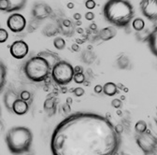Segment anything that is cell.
I'll return each instance as SVG.
<instances>
[{
  "instance_id": "cell-30",
  "label": "cell",
  "mask_w": 157,
  "mask_h": 155,
  "mask_svg": "<svg viewBox=\"0 0 157 155\" xmlns=\"http://www.w3.org/2000/svg\"><path fill=\"white\" fill-rule=\"evenodd\" d=\"M74 93L76 96H82L84 94V90L82 88H76L74 91Z\"/></svg>"
},
{
  "instance_id": "cell-32",
  "label": "cell",
  "mask_w": 157,
  "mask_h": 155,
  "mask_svg": "<svg viewBox=\"0 0 157 155\" xmlns=\"http://www.w3.org/2000/svg\"><path fill=\"white\" fill-rule=\"evenodd\" d=\"M94 92L95 93H101V92H103V87L101 86V85H96L95 87H94Z\"/></svg>"
},
{
  "instance_id": "cell-38",
  "label": "cell",
  "mask_w": 157,
  "mask_h": 155,
  "mask_svg": "<svg viewBox=\"0 0 157 155\" xmlns=\"http://www.w3.org/2000/svg\"><path fill=\"white\" fill-rule=\"evenodd\" d=\"M91 28H93V29L94 28V29H95V28H96V25H91Z\"/></svg>"
},
{
  "instance_id": "cell-13",
  "label": "cell",
  "mask_w": 157,
  "mask_h": 155,
  "mask_svg": "<svg viewBox=\"0 0 157 155\" xmlns=\"http://www.w3.org/2000/svg\"><path fill=\"white\" fill-rule=\"evenodd\" d=\"M146 40L148 42L151 52L157 58V26H155L153 30L149 34Z\"/></svg>"
},
{
  "instance_id": "cell-5",
  "label": "cell",
  "mask_w": 157,
  "mask_h": 155,
  "mask_svg": "<svg viewBox=\"0 0 157 155\" xmlns=\"http://www.w3.org/2000/svg\"><path fill=\"white\" fill-rule=\"evenodd\" d=\"M75 74L74 67L67 61L60 60L52 68V77L55 83L58 85H67L73 81Z\"/></svg>"
},
{
  "instance_id": "cell-3",
  "label": "cell",
  "mask_w": 157,
  "mask_h": 155,
  "mask_svg": "<svg viewBox=\"0 0 157 155\" xmlns=\"http://www.w3.org/2000/svg\"><path fill=\"white\" fill-rule=\"evenodd\" d=\"M5 140L11 154L23 155L32 147L33 133L28 127L14 126L7 132Z\"/></svg>"
},
{
  "instance_id": "cell-29",
  "label": "cell",
  "mask_w": 157,
  "mask_h": 155,
  "mask_svg": "<svg viewBox=\"0 0 157 155\" xmlns=\"http://www.w3.org/2000/svg\"><path fill=\"white\" fill-rule=\"evenodd\" d=\"M85 19L88 21H93L94 19V13L92 11H88L85 13Z\"/></svg>"
},
{
  "instance_id": "cell-16",
  "label": "cell",
  "mask_w": 157,
  "mask_h": 155,
  "mask_svg": "<svg viewBox=\"0 0 157 155\" xmlns=\"http://www.w3.org/2000/svg\"><path fill=\"white\" fill-rule=\"evenodd\" d=\"M7 81V66L0 60V93H1L6 85Z\"/></svg>"
},
{
  "instance_id": "cell-1",
  "label": "cell",
  "mask_w": 157,
  "mask_h": 155,
  "mask_svg": "<svg viewBox=\"0 0 157 155\" xmlns=\"http://www.w3.org/2000/svg\"><path fill=\"white\" fill-rule=\"evenodd\" d=\"M120 145L117 127L105 116L93 112L67 116L51 138L52 155H114Z\"/></svg>"
},
{
  "instance_id": "cell-19",
  "label": "cell",
  "mask_w": 157,
  "mask_h": 155,
  "mask_svg": "<svg viewBox=\"0 0 157 155\" xmlns=\"http://www.w3.org/2000/svg\"><path fill=\"white\" fill-rule=\"evenodd\" d=\"M132 26L136 32H140L145 28V22L141 18H134L132 21Z\"/></svg>"
},
{
  "instance_id": "cell-4",
  "label": "cell",
  "mask_w": 157,
  "mask_h": 155,
  "mask_svg": "<svg viewBox=\"0 0 157 155\" xmlns=\"http://www.w3.org/2000/svg\"><path fill=\"white\" fill-rule=\"evenodd\" d=\"M52 66L40 55L34 56L25 63L24 72L27 79L34 82H42L52 73Z\"/></svg>"
},
{
  "instance_id": "cell-12",
  "label": "cell",
  "mask_w": 157,
  "mask_h": 155,
  "mask_svg": "<svg viewBox=\"0 0 157 155\" xmlns=\"http://www.w3.org/2000/svg\"><path fill=\"white\" fill-rule=\"evenodd\" d=\"M29 108H30V103L19 97L13 105L12 113L16 115H25L29 111Z\"/></svg>"
},
{
  "instance_id": "cell-6",
  "label": "cell",
  "mask_w": 157,
  "mask_h": 155,
  "mask_svg": "<svg viewBox=\"0 0 157 155\" xmlns=\"http://www.w3.org/2000/svg\"><path fill=\"white\" fill-rule=\"evenodd\" d=\"M136 142L145 155H152L157 152V138L148 130L137 134Z\"/></svg>"
},
{
  "instance_id": "cell-24",
  "label": "cell",
  "mask_w": 157,
  "mask_h": 155,
  "mask_svg": "<svg viewBox=\"0 0 157 155\" xmlns=\"http://www.w3.org/2000/svg\"><path fill=\"white\" fill-rule=\"evenodd\" d=\"M73 81L78 83V84H82L85 81V76L82 72L80 73H75L74 74V78H73Z\"/></svg>"
},
{
  "instance_id": "cell-28",
  "label": "cell",
  "mask_w": 157,
  "mask_h": 155,
  "mask_svg": "<svg viewBox=\"0 0 157 155\" xmlns=\"http://www.w3.org/2000/svg\"><path fill=\"white\" fill-rule=\"evenodd\" d=\"M96 4H95V1L94 0H86V2H85V7L86 9L92 10L95 8Z\"/></svg>"
},
{
  "instance_id": "cell-23",
  "label": "cell",
  "mask_w": 157,
  "mask_h": 155,
  "mask_svg": "<svg viewBox=\"0 0 157 155\" xmlns=\"http://www.w3.org/2000/svg\"><path fill=\"white\" fill-rule=\"evenodd\" d=\"M135 128H136V131L137 132V134L143 133V132L147 131V123L144 121L140 120L136 123Z\"/></svg>"
},
{
  "instance_id": "cell-37",
  "label": "cell",
  "mask_w": 157,
  "mask_h": 155,
  "mask_svg": "<svg viewBox=\"0 0 157 155\" xmlns=\"http://www.w3.org/2000/svg\"><path fill=\"white\" fill-rule=\"evenodd\" d=\"M1 115H2V108L0 106V117H1Z\"/></svg>"
},
{
  "instance_id": "cell-31",
  "label": "cell",
  "mask_w": 157,
  "mask_h": 155,
  "mask_svg": "<svg viewBox=\"0 0 157 155\" xmlns=\"http://www.w3.org/2000/svg\"><path fill=\"white\" fill-rule=\"evenodd\" d=\"M111 105L114 107V108H120L122 106V102L119 100V99H114L112 102H111Z\"/></svg>"
},
{
  "instance_id": "cell-36",
  "label": "cell",
  "mask_w": 157,
  "mask_h": 155,
  "mask_svg": "<svg viewBox=\"0 0 157 155\" xmlns=\"http://www.w3.org/2000/svg\"><path fill=\"white\" fill-rule=\"evenodd\" d=\"M72 49L75 51H78V45H76V44H74V45H72Z\"/></svg>"
},
{
  "instance_id": "cell-39",
  "label": "cell",
  "mask_w": 157,
  "mask_h": 155,
  "mask_svg": "<svg viewBox=\"0 0 157 155\" xmlns=\"http://www.w3.org/2000/svg\"><path fill=\"white\" fill-rule=\"evenodd\" d=\"M156 122H157V108H156Z\"/></svg>"
},
{
  "instance_id": "cell-7",
  "label": "cell",
  "mask_w": 157,
  "mask_h": 155,
  "mask_svg": "<svg viewBox=\"0 0 157 155\" xmlns=\"http://www.w3.org/2000/svg\"><path fill=\"white\" fill-rule=\"evenodd\" d=\"M140 8L142 15L151 22H157V0H141Z\"/></svg>"
},
{
  "instance_id": "cell-35",
  "label": "cell",
  "mask_w": 157,
  "mask_h": 155,
  "mask_svg": "<svg viewBox=\"0 0 157 155\" xmlns=\"http://www.w3.org/2000/svg\"><path fill=\"white\" fill-rule=\"evenodd\" d=\"M74 18L76 19V20H81L82 16H81V14H80V13H75V15H74Z\"/></svg>"
},
{
  "instance_id": "cell-9",
  "label": "cell",
  "mask_w": 157,
  "mask_h": 155,
  "mask_svg": "<svg viewBox=\"0 0 157 155\" xmlns=\"http://www.w3.org/2000/svg\"><path fill=\"white\" fill-rule=\"evenodd\" d=\"M10 51L12 57L15 59L21 60L28 54L29 51V47L27 43L24 40H16L14 41L10 47Z\"/></svg>"
},
{
  "instance_id": "cell-15",
  "label": "cell",
  "mask_w": 157,
  "mask_h": 155,
  "mask_svg": "<svg viewBox=\"0 0 157 155\" xmlns=\"http://www.w3.org/2000/svg\"><path fill=\"white\" fill-rule=\"evenodd\" d=\"M9 3V9L8 12L11 13V12H15V11H19L25 9L27 0H7Z\"/></svg>"
},
{
  "instance_id": "cell-33",
  "label": "cell",
  "mask_w": 157,
  "mask_h": 155,
  "mask_svg": "<svg viewBox=\"0 0 157 155\" xmlns=\"http://www.w3.org/2000/svg\"><path fill=\"white\" fill-rule=\"evenodd\" d=\"M74 70H75V73H80L83 71V68L82 66H76L74 67Z\"/></svg>"
},
{
  "instance_id": "cell-21",
  "label": "cell",
  "mask_w": 157,
  "mask_h": 155,
  "mask_svg": "<svg viewBox=\"0 0 157 155\" xmlns=\"http://www.w3.org/2000/svg\"><path fill=\"white\" fill-rule=\"evenodd\" d=\"M117 66H119L121 69H125L128 67L129 66V60L128 58L124 55V54H120L119 57L117 58Z\"/></svg>"
},
{
  "instance_id": "cell-10",
  "label": "cell",
  "mask_w": 157,
  "mask_h": 155,
  "mask_svg": "<svg viewBox=\"0 0 157 155\" xmlns=\"http://www.w3.org/2000/svg\"><path fill=\"white\" fill-rule=\"evenodd\" d=\"M52 13V8L46 3H36L32 9V16L39 21L45 20V19L51 16Z\"/></svg>"
},
{
  "instance_id": "cell-18",
  "label": "cell",
  "mask_w": 157,
  "mask_h": 155,
  "mask_svg": "<svg viewBox=\"0 0 157 155\" xmlns=\"http://www.w3.org/2000/svg\"><path fill=\"white\" fill-rule=\"evenodd\" d=\"M38 55L42 56L43 58H45V59L50 63V65L52 66V67L57 63L59 62L60 60L58 59V56L55 55L53 52H49V51H42V52H39Z\"/></svg>"
},
{
  "instance_id": "cell-8",
  "label": "cell",
  "mask_w": 157,
  "mask_h": 155,
  "mask_svg": "<svg viewBox=\"0 0 157 155\" xmlns=\"http://www.w3.org/2000/svg\"><path fill=\"white\" fill-rule=\"evenodd\" d=\"M7 25L13 33H20L26 26V19L20 13H12L7 20Z\"/></svg>"
},
{
  "instance_id": "cell-14",
  "label": "cell",
  "mask_w": 157,
  "mask_h": 155,
  "mask_svg": "<svg viewBox=\"0 0 157 155\" xmlns=\"http://www.w3.org/2000/svg\"><path fill=\"white\" fill-rule=\"evenodd\" d=\"M117 35V29L115 26H108L99 31V38L103 41L110 40Z\"/></svg>"
},
{
  "instance_id": "cell-34",
  "label": "cell",
  "mask_w": 157,
  "mask_h": 155,
  "mask_svg": "<svg viewBox=\"0 0 157 155\" xmlns=\"http://www.w3.org/2000/svg\"><path fill=\"white\" fill-rule=\"evenodd\" d=\"M3 130H4V123L1 120H0V134L3 132Z\"/></svg>"
},
{
  "instance_id": "cell-11",
  "label": "cell",
  "mask_w": 157,
  "mask_h": 155,
  "mask_svg": "<svg viewBox=\"0 0 157 155\" xmlns=\"http://www.w3.org/2000/svg\"><path fill=\"white\" fill-rule=\"evenodd\" d=\"M20 97V94H18L15 91L13 90H8L3 97V103L5 105V108L8 109V111L12 112V108H13V105L15 103V101Z\"/></svg>"
},
{
  "instance_id": "cell-2",
  "label": "cell",
  "mask_w": 157,
  "mask_h": 155,
  "mask_svg": "<svg viewBox=\"0 0 157 155\" xmlns=\"http://www.w3.org/2000/svg\"><path fill=\"white\" fill-rule=\"evenodd\" d=\"M103 15L111 25L125 28L134 20L135 9L128 0H108L103 8Z\"/></svg>"
},
{
  "instance_id": "cell-40",
  "label": "cell",
  "mask_w": 157,
  "mask_h": 155,
  "mask_svg": "<svg viewBox=\"0 0 157 155\" xmlns=\"http://www.w3.org/2000/svg\"><path fill=\"white\" fill-rule=\"evenodd\" d=\"M0 27H1V25H0Z\"/></svg>"
},
{
  "instance_id": "cell-25",
  "label": "cell",
  "mask_w": 157,
  "mask_h": 155,
  "mask_svg": "<svg viewBox=\"0 0 157 155\" xmlns=\"http://www.w3.org/2000/svg\"><path fill=\"white\" fill-rule=\"evenodd\" d=\"M61 26H62V30L64 31V33L67 32V30L70 31L71 29H73V25H72V23L67 20V19H66V20H63L62 21V24H61Z\"/></svg>"
},
{
  "instance_id": "cell-17",
  "label": "cell",
  "mask_w": 157,
  "mask_h": 155,
  "mask_svg": "<svg viewBox=\"0 0 157 155\" xmlns=\"http://www.w3.org/2000/svg\"><path fill=\"white\" fill-rule=\"evenodd\" d=\"M103 93L108 96H114L118 93V87L114 82H107L103 86Z\"/></svg>"
},
{
  "instance_id": "cell-26",
  "label": "cell",
  "mask_w": 157,
  "mask_h": 155,
  "mask_svg": "<svg viewBox=\"0 0 157 155\" xmlns=\"http://www.w3.org/2000/svg\"><path fill=\"white\" fill-rule=\"evenodd\" d=\"M20 98L25 100L28 103L32 102V95L28 91H22L21 93H20Z\"/></svg>"
},
{
  "instance_id": "cell-27",
  "label": "cell",
  "mask_w": 157,
  "mask_h": 155,
  "mask_svg": "<svg viewBox=\"0 0 157 155\" xmlns=\"http://www.w3.org/2000/svg\"><path fill=\"white\" fill-rule=\"evenodd\" d=\"M9 38V33L4 28L0 27V43H5Z\"/></svg>"
},
{
  "instance_id": "cell-22",
  "label": "cell",
  "mask_w": 157,
  "mask_h": 155,
  "mask_svg": "<svg viewBox=\"0 0 157 155\" xmlns=\"http://www.w3.org/2000/svg\"><path fill=\"white\" fill-rule=\"evenodd\" d=\"M66 40H64V38L62 37H56L54 38V40H53V46L57 49V50H64L66 48Z\"/></svg>"
},
{
  "instance_id": "cell-20",
  "label": "cell",
  "mask_w": 157,
  "mask_h": 155,
  "mask_svg": "<svg viewBox=\"0 0 157 155\" xmlns=\"http://www.w3.org/2000/svg\"><path fill=\"white\" fill-rule=\"evenodd\" d=\"M44 109L50 114H53L55 112L56 109V106H55V101L53 98H47L45 103H44Z\"/></svg>"
}]
</instances>
